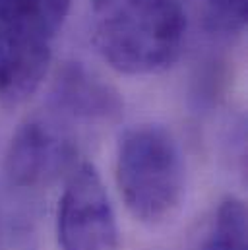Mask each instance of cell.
<instances>
[{
  "instance_id": "1",
  "label": "cell",
  "mask_w": 248,
  "mask_h": 250,
  "mask_svg": "<svg viewBox=\"0 0 248 250\" xmlns=\"http://www.w3.org/2000/svg\"><path fill=\"white\" fill-rule=\"evenodd\" d=\"M101 10L93 43L117 72L157 74L179 59L186 37L181 0H119Z\"/></svg>"
},
{
  "instance_id": "2",
  "label": "cell",
  "mask_w": 248,
  "mask_h": 250,
  "mask_svg": "<svg viewBox=\"0 0 248 250\" xmlns=\"http://www.w3.org/2000/svg\"><path fill=\"white\" fill-rule=\"evenodd\" d=\"M115 173L126 208L142 223H163L181 208L185 161L167 128L159 125L128 128L119 142Z\"/></svg>"
},
{
  "instance_id": "3",
  "label": "cell",
  "mask_w": 248,
  "mask_h": 250,
  "mask_svg": "<svg viewBox=\"0 0 248 250\" xmlns=\"http://www.w3.org/2000/svg\"><path fill=\"white\" fill-rule=\"evenodd\" d=\"M57 237L62 250H119L121 235L117 217L91 163L78 165L59 202Z\"/></svg>"
},
{
  "instance_id": "8",
  "label": "cell",
  "mask_w": 248,
  "mask_h": 250,
  "mask_svg": "<svg viewBox=\"0 0 248 250\" xmlns=\"http://www.w3.org/2000/svg\"><path fill=\"white\" fill-rule=\"evenodd\" d=\"M200 250H247V208L241 200L219 204Z\"/></svg>"
},
{
  "instance_id": "4",
  "label": "cell",
  "mask_w": 248,
  "mask_h": 250,
  "mask_svg": "<svg viewBox=\"0 0 248 250\" xmlns=\"http://www.w3.org/2000/svg\"><path fill=\"white\" fill-rule=\"evenodd\" d=\"M76 138L64 121L35 115L14 132L4 173L10 187L37 190L55 183L76 157Z\"/></svg>"
},
{
  "instance_id": "5",
  "label": "cell",
  "mask_w": 248,
  "mask_h": 250,
  "mask_svg": "<svg viewBox=\"0 0 248 250\" xmlns=\"http://www.w3.org/2000/svg\"><path fill=\"white\" fill-rule=\"evenodd\" d=\"M53 41L23 29L0 23V101L21 105L43 83L51 59Z\"/></svg>"
},
{
  "instance_id": "9",
  "label": "cell",
  "mask_w": 248,
  "mask_h": 250,
  "mask_svg": "<svg viewBox=\"0 0 248 250\" xmlns=\"http://www.w3.org/2000/svg\"><path fill=\"white\" fill-rule=\"evenodd\" d=\"M247 0H206V27L211 33H241L247 25Z\"/></svg>"
},
{
  "instance_id": "6",
  "label": "cell",
  "mask_w": 248,
  "mask_h": 250,
  "mask_svg": "<svg viewBox=\"0 0 248 250\" xmlns=\"http://www.w3.org/2000/svg\"><path fill=\"white\" fill-rule=\"evenodd\" d=\"M57 109L85 121H109L121 115L123 101L109 83L82 64H66L55 80Z\"/></svg>"
},
{
  "instance_id": "7",
  "label": "cell",
  "mask_w": 248,
  "mask_h": 250,
  "mask_svg": "<svg viewBox=\"0 0 248 250\" xmlns=\"http://www.w3.org/2000/svg\"><path fill=\"white\" fill-rule=\"evenodd\" d=\"M70 12V0H0V23L55 39Z\"/></svg>"
},
{
  "instance_id": "10",
  "label": "cell",
  "mask_w": 248,
  "mask_h": 250,
  "mask_svg": "<svg viewBox=\"0 0 248 250\" xmlns=\"http://www.w3.org/2000/svg\"><path fill=\"white\" fill-rule=\"evenodd\" d=\"M113 0H93V6L97 8V10H101V8H105L107 4H111Z\"/></svg>"
}]
</instances>
